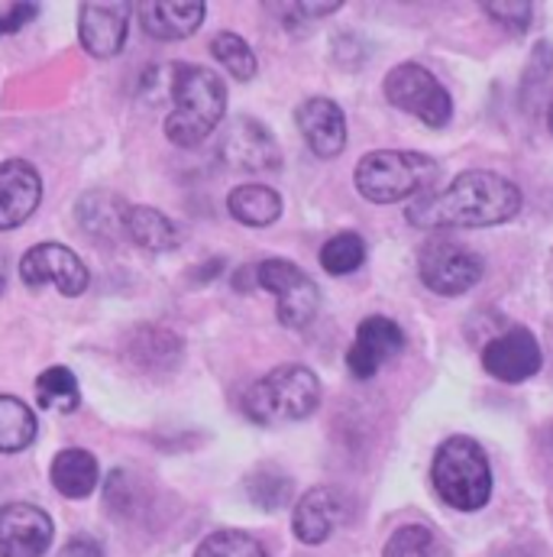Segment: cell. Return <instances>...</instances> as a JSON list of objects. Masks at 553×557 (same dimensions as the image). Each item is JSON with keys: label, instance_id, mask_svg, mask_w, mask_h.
Returning a JSON list of instances; mask_svg holds the SVG:
<instances>
[{"label": "cell", "instance_id": "6da1fadb", "mask_svg": "<svg viewBox=\"0 0 553 557\" xmlns=\"http://www.w3.org/2000/svg\"><path fill=\"white\" fill-rule=\"evenodd\" d=\"M521 211V191L512 178L473 169L456 175L447 188L417 198L409 208V224L420 231H469L495 227Z\"/></svg>", "mask_w": 553, "mask_h": 557}, {"label": "cell", "instance_id": "7a4b0ae2", "mask_svg": "<svg viewBox=\"0 0 553 557\" xmlns=\"http://www.w3.org/2000/svg\"><path fill=\"white\" fill-rule=\"evenodd\" d=\"M172 101L175 111L165 117V137L181 149L201 146L227 114L224 82L201 65H175Z\"/></svg>", "mask_w": 553, "mask_h": 557}, {"label": "cell", "instance_id": "3957f363", "mask_svg": "<svg viewBox=\"0 0 553 557\" xmlns=\"http://www.w3.org/2000/svg\"><path fill=\"white\" fill-rule=\"evenodd\" d=\"M433 493L460 512H476L492 496V467L479 441L473 437H447L430 463Z\"/></svg>", "mask_w": 553, "mask_h": 557}, {"label": "cell", "instance_id": "277c9868", "mask_svg": "<svg viewBox=\"0 0 553 557\" xmlns=\"http://www.w3.org/2000/svg\"><path fill=\"white\" fill-rule=\"evenodd\" d=\"M440 165L415 149H376L366 152L353 172L356 191L373 205H395L430 188Z\"/></svg>", "mask_w": 553, "mask_h": 557}, {"label": "cell", "instance_id": "5b68a950", "mask_svg": "<svg viewBox=\"0 0 553 557\" xmlns=\"http://www.w3.org/2000/svg\"><path fill=\"white\" fill-rule=\"evenodd\" d=\"M321 406V383L301 363H281L243 393V412L256 424L301 421Z\"/></svg>", "mask_w": 553, "mask_h": 557}, {"label": "cell", "instance_id": "8992f818", "mask_svg": "<svg viewBox=\"0 0 553 557\" xmlns=\"http://www.w3.org/2000/svg\"><path fill=\"white\" fill-rule=\"evenodd\" d=\"M386 98L389 104H395L399 111L412 114L433 131L447 127L453 117V101L447 88L424 65H415V62L395 65L386 75Z\"/></svg>", "mask_w": 553, "mask_h": 557}, {"label": "cell", "instance_id": "52a82bcc", "mask_svg": "<svg viewBox=\"0 0 553 557\" xmlns=\"http://www.w3.org/2000/svg\"><path fill=\"white\" fill-rule=\"evenodd\" d=\"M256 285H263L266 292H273L278 301V321L291 331L307 327L317 314L321 305V292L314 285V278L307 276L301 267L288 263V260H263L256 267Z\"/></svg>", "mask_w": 553, "mask_h": 557}, {"label": "cell", "instance_id": "ba28073f", "mask_svg": "<svg viewBox=\"0 0 553 557\" xmlns=\"http://www.w3.org/2000/svg\"><path fill=\"white\" fill-rule=\"evenodd\" d=\"M417 270H420V282L433 295H443V298L469 292L473 285H479V278L486 273L479 253H473L469 247L453 244V240H430L420 250Z\"/></svg>", "mask_w": 553, "mask_h": 557}, {"label": "cell", "instance_id": "9c48e42d", "mask_svg": "<svg viewBox=\"0 0 553 557\" xmlns=\"http://www.w3.org/2000/svg\"><path fill=\"white\" fill-rule=\"evenodd\" d=\"M544 363L541 344L528 327H512L502 331L499 337H492L482 347V367L489 376L502 380V383H525L531 380Z\"/></svg>", "mask_w": 553, "mask_h": 557}, {"label": "cell", "instance_id": "30bf717a", "mask_svg": "<svg viewBox=\"0 0 553 557\" xmlns=\"http://www.w3.org/2000/svg\"><path fill=\"white\" fill-rule=\"evenodd\" d=\"M20 278L33 288L39 285H55L62 295L75 298L88 288V267L78 260V253H72L62 244H39L33 247L23 260H20Z\"/></svg>", "mask_w": 553, "mask_h": 557}, {"label": "cell", "instance_id": "8fae6325", "mask_svg": "<svg viewBox=\"0 0 553 557\" xmlns=\"http://www.w3.org/2000/svg\"><path fill=\"white\" fill-rule=\"evenodd\" d=\"M55 525L33 503H10L0 509V557H42L52 548Z\"/></svg>", "mask_w": 553, "mask_h": 557}, {"label": "cell", "instance_id": "7c38bea8", "mask_svg": "<svg viewBox=\"0 0 553 557\" xmlns=\"http://www.w3.org/2000/svg\"><path fill=\"white\" fill-rule=\"evenodd\" d=\"M347 519H350L347 493L337 486H314L298 499L291 529L301 545H324Z\"/></svg>", "mask_w": 553, "mask_h": 557}, {"label": "cell", "instance_id": "4fadbf2b", "mask_svg": "<svg viewBox=\"0 0 553 557\" xmlns=\"http://www.w3.org/2000/svg\"><path fill=\"white\" fill-rule=\"evenodd\" d=\"M405 350V334L392 318L373 314L356 327V341L347 354V367L356 380H373L382 363Z\"/></svg>", "mask_w": 553, "mask_h": 557}, {"label": "cell", "instance_id": "5bb4252c", "mask_svg": "<svg viewBox=\"0 0 553 557\" xmlns=\"http://www.w3.org/2000/svg\"><path fill=\"white\" fill-rule=\"evenodd\" d=\"M134 7L127 0L114 3H81L78 10V33L85 52L95 59H114L124 42H127V26H130Z\"/></svg>", "mask_w": 553, "mask_h": 557}, {"label": "cell", "instance_id": "9a60e30c", "mask_svg": "<svg viewBox=\"0 0 553 557\" xmlns=\"http://www.w3.org/2000/svg\"><path fill=\"white\" fill-rule=\"evenodd\" d=\"M221 156L227 165L243 172H276L281 165L276 137L253 117H237L221 143Z\"/></svg>", "mask_w": 553, "mask_h": 557}, {"label": "cell", "instance_id": "2e32d148", "mask_svg": "<svg viewBox=\"0 0 553 557\" xmlns=\"http://www.w3.org/2000/svg\"><path fill=\"white\" fill-rule=\"evenodd\" d=\"M39 172L26 159H7L0 165V231L26 224V218L39 208Z\"/></svg>", "mask_w": 553, "mask_h": 557}, {"label": "cell", "instance_id": "e0dca14e", "mask_svg": "<svg viewBox=\"0 0 553 557\" xmlns=\"http://www.w3.org/2000/svg\"><path fill=\"white\" fill-rule=\"evenodd\" d=\"M294 121H298V131H301V137L311 146L314 156L334 159V156L343 152V146H347V117L330 98H307L304 104H298Z\"/></svg>", "mask_w": 553, "mask_h": 557}, {"label": "cell", "instance_id": "ac0fdd59", "mask_svg": "<svg viewBox=\"0 0 553 557\" xmlns=\"http://www.w3.org/2000/svg\"><path fill=\"white\" fill-rule=\"evenodd\" d=\"M208 7L204 3H181V0H146L139 7V23L149 36L155 39H188L191 33H198V26L204 23Z\"/></svg>", "mask_w": 553, "mask_h": 557}, {"label": "cell", "instance_id": "d6986e66", "mask_svg": "<svg viewBox=\"0 0 553 557\" xmlns=\"http://www.w3.org/2000/svg\"><path fill=\"white\" fill-rule=\"evenodd\" d=\"M49 480L65 499H85V496L95 493V486L101 480V470H98L95 454H88L81 447H65V450L55 454Z\"/></svg>", "mask_w": 553, "mask_h": 557}, {"label": "cell", "instance_id": "ffe728a7", "mask_svg": "<svg viewBox=\"0 0 553 557\" xmlns=\"http://www.w3.org/2000/svg\"><path fill=\"white\" fill-rule=\"evenodd\" d=\"M181 354H185V344L178 334L165 331V327H137L134 337H130V357L139 370H149V373H168L181 363Z\"/></svg>", "mask_w": 553, "mask_h": 557}, {"label": "cell", "instance_id": "44dd1931", "mask_svg": "<svg viewBox=\"0 0 553 557\" xmlns=\"http://www.w3.org/2000/svg\"><path fill=\"white\" fill-rule=\"evenodd\" d=\"M124 237H130L137 247L149 250V253H168V250L181 247V231L162 211H155L149 205H130Z\"/></svg>", "mask_w": 553, "mask_h": 557}, {"label": "cell", "instance_id": "7402d4cb", "mask_svg": "<svg viewBox=\"0 0 553 557\" xmlns=\"http://www.w3.org/2000/svg\"><path fill=\"white\" fill-rule=\"evenodd\" d=\"M130 205L114 191H91L78 201V224L98 240H117L124 234Z\"/></svg>", "mask_w": 553, "mask_h": 557}, {"label": "cell", "instance_id": "603a6c76", "mask_svg": "<svg viewBox=\"0 0 553 557\" xmlns=\"http://www.w3.org/2000/svg\"><path fill=\"white\" fill-rule=\"evenodd\" d=\"M227 208L247 227H269L281 214V198L269 185H240L227 195Z\"/></svg>", "mask_w": 553, "mask_h": 557}, {"label": "cell", "instance_id": "cb8c5ba5", "mask_svg": "<svg viewBox=\"0 0 553 557\" xmlns=\"http://www.w3.org/2000/svg\"><path fill=\"white\" fill-rule=\"evenodd\" d=\"M36 416L16 396H0V454L26 450L36 441Z\"/></svg>", "mask_w": 553, "mask_h": 557}, {"label": "cell", "instance_id": "d4e9b609", "mask_svg": "<svg viewBox=\"0 0 553 557\" xmlns=\"http://www.w3.org/2000/svg\"><path fill=\"white\" fill-rule=\"evenodd\" d=\"M291 476H285L278 467H256L250 476H247V496L253 506H260L263 512H278L291 503Z\"/></svg>", "mask_w": 553, "mask_h": 557}, {"label": "cell", "instance_id": "484cf974", "mask_svg": "<svg viewBox=\"0 0 553 557\" xmlns=\"http://www.w3.org/2000/svg\"><path fill=\"white\" fill-rule=\"evenodd\" d=\"M36 396H39V406L42 409H52V412H62V416H72L81 403V393H78V380L72 370L65 367H52L46 370L39 380H36Z\"/></svg>", "mask_w": 553, "mask_h": 557}, {"label": "cell", "instance_id": "4316f807", "mask_svg": "<svg viewBox=\"0 0 553 557\" xmlns=\"http://www.w3.org/2000/svg\"><path fill=\"white\" fill-rule=\"evenodd\" d=\"M366 260V244L360 234H337L330 237L324 247H321V267L330 273V276H350L363 267Z\"/></svg>", "mask_w": 553, "mask_h": 557}, {"label": "cell", "instance_id": "83f0119b", "mask_svg": "<svg viewBox=\"0 0 553 557\" xmlns=\"http://www.w3.org/2000/svg\"><path fill=\"white\" fill-rule=\"evenodd\" d=\"M211 52H214V59H217L237 82H250V78L256 75V69H260L253 49H250L247 39L237 36V33H217V36L211 39Z\"/></svg>", "mask_w": 553, "mask_h": 557}, {"label": "cell", "instance_id": "f1b7e54d", "mask_svg": "<svg viewBox=\"0 0 553 557\" xmlns=\"http://www.w3.org/2000/svg\"><path fill=\"white\" fill-rule=\"evenodd\" d=\"M194 557H269V555H266V548H263L253 535H247V532H234V529H224V532L208 535V539L198 545Z\"/></svg>", "mask_w": 553, "mask_h": 557}, {"label": "cell", "instance_id": "f546056e", "mask_svg": "<svg viewBox=\"0 0 553 557\" xmlns=\"http://www.w3.org/2000/svg\"><path fill=\"white\" fill-rule=\"evenodd\" d=\"M382 557H443V548H440V542H437V535L430 529L405 525L389 539Z\"/></svg>", "mask_w": 553, "mask_h": 557}, {"label": "cell", "instance_id": "4dcf8cb0", "mask_svg": "<svg viewBox=\"0 0 553 557\" xmlns=\"http://www.w3.org/2000/svg\"><path fill=\"white\" fill-rule=\"evenodd\" d=\"M104 499H108V509L121 519H130L134 509H137V490H134V476L127 470H114L108 476V486H104Z\"/></svg>", "mask_w": 553, "mask_h": 557}, {"label": "cell", "instance_id": "1f68e13d", "mask_svg": "<svg viewBox=\"0 0 553 557\" xmlns=\"http://www.w3.org/2000/svg\"><path fill=\"white\" fill-rule=\"evenodd\" d=\"M486 13L499 23V26H508L512 33H525L531 26V3L525 0H499V3H486Z\"/></svg>", "mask_w": 553, "mask_h": 557}, {"label": "cell", "instance_id": "d6a6232c", "mask_svg": "<svg viewBox=\"0 0 553 557\" xmlns=\"http://www.w3.org/2000/svg\"><path fill=\"white\" fill-rule=\"evenodd\" d=\"M33 16H36V7H33V3H16V7H10V13H3V16H0V36L16 33V29H20V26H26Z\"/></svg>", "mask_w": 553, "mask_h": 557}, {"label": "cell", "instance_id": "836d02e7", "mask_svg": "<svg viewBox=\"0 0 553 557\" xmlns=\"http://www.w3.org/2000/svg\"><path fill=\"white\" fill-rule=\"evenodd\" d=\"M59 557H104V548L95 542V539H88V535H78V539H72Z\"/></svg>", "mask_w": 553, "mask_h": 557}, {"label": "cell", "instance_id": "e575fe53", "mask_svg": "<svg viewBox=\"0 0 553 557\" xmlns=\"http://www.w3.org/2000/svg\"><path fill=\"white\" fill-rule=\"evenodd\" d=\"M7 288V267H3V257H0V292Z\"/></svg>", "mask_w": 553, "mask_h": 557}, {"label": "cell", "instance_id": "d590c367", "mask_svg": "<svg viewBox=\"0 0 553 557\" xmlns=\"http://www.w3.org/2000/svg\"><path fill=\"white\" fill-rule=\"evenodd\" d=\"M548 127H551V134H553V101H551V108H548Z\"/></svg>", "mask_w": 553, "mask_h": 557}]
</instances>
